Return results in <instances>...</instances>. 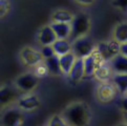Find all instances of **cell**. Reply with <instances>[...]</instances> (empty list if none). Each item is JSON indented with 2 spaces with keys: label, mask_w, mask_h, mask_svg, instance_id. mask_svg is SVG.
<instances>
[{
  "label": "cell",
  "mask_w": 127,
  "mask_h": 126,
  "mask_svg": "<svg viewBox=\"0 0 127 126\" xmlns=\"http://www.w3.org/2000/svg\"><path fill=\"white\" fill-rule=\"evenodd\" d=\"M76 4H78L79 6L82 7H88L95 4V1H76Z\"/></svg>",
  "instance_id": "obj_29"
},
{
  "label": "cell",
  "mask_w": 127,
  "mask_h": 126,
  "mask_svg": "<svg viewBox=\"0 0 127 126\" xmlns=\"http://www.w3.org/2000/svg\"><path fill=\"white\" fill-rule=\"evenodd\" d=\"M97 43L89 36L81 37L71 42V52L77 57V59H84L96 51Z\"/></svg>",
  "instance_id": "obj_5"
},
{
  "label": "cell",
  "mask_w": 127,
  "mask_h": 126,
  "mask_svg": "<svg viewBox=\"0 0 127 126\" xmlns=\"http://www.w3.org/2000/svg\"><path fill=\"white\" fill-rule=\"evenodd\" d=\"M61 116L69 126H88L92 120V109L86 102L74 101L62 109Z\"/></svg>",
  "instance_id": "obj_1"
},
{
  "label": "cell",
  "mask_w": 127,
  "mask_h": 126,
  "mask_svg": "<svg viewBox=\"0 0 127 126\" xmlns=\"http://www.w3.org/2000/svg\"><path fill=\"white\" fill-rule=\"evenodd\" d=\"M20 96L21 93L14 85L2 84L1 88H0V104H1V108L5 109L7 107L15 105Z\"/></svg>",
  "instance_id": "obj_10"
},
{
  "label": "cell",
  "mask_w": 127,
  "mask_h": 126,
  "mask_svg": "<svg viewBox=\"0 0 127 126\" xmlns=\"http://www.w3.org/2000/svg\"><path fill=\"white\" fill-rule=\"evenodd\" d=\"M120 55L124 56L127 58V42L121 44V49H120Z\"/></svg>",
  "instance_id": "obj_30"
},
{
  "label": "cell",
  "mask_w": 127,
  "mask_h": 126,
  "mask_svg": "<svg viewBox=\"0 0 127 126\" xmlns=\"http://www.w3.org/2000/svg\"><path fill=\"white\" fill-rule=\"evenodd\" d=\"M83 61H84V68H85V77H87V78L94 77L96 69L102 63H105L101 59V57H100L97 51H95L88 57L84 58Z\"/></svg>",
  "instance_id": "obj_12"
},
{
  "label": "cell",
  "mask_w": 127,
  "mask_h": 126,
  "mask_svg": "<svg viewBox=\"0 0 127 126\" xmlns=\"http://www.w3.org/2000/svg\"><path fill=\"white\" fill-rule=\"evenodd\" d=\"M111 82L116 85L119 93L125 96L127 93V74H113Z\"/></svg>",
  "instance_id": "obj_22"
},
{
  "label": "cell",
  "mask_w": 127,
  "mask_h": 126,
  "mask_svg": "<svg viewBox=\"0 0 127 126\" xmlns=\"http://www.w3.org/2000/svg\"><path fill=\"white\" fill-rule=\"evenodd\" d=\"M112 39L120 44L127 42V21H121L116 23L112 29Z\"/></svg>",
  "instance_id": "obj_16"
},
{
  "label": "cell",
  "mask_w": 127,
  "mask_h": 126,
  "mask_svg": "<svg viewBox=\"0 0 127 126\" xmlns=\"http://www.w3.org/2000/svg\"><path fill=\"white\" fill-rule=\"evenodd\" d=\"M40 82V79L36 76L33 71H25V73L19 75L14 81V86L21 93L32 94L35 93Z\"/></svg>",
  "instance_id": "obj_3"
},
{
  "label": "cell",
  "mask_w": 127,
  "mask_h": 126,
  "mask_svg": "<svg viewBox=\"0 0 127 126\" xmlns=\"http://www.w3.org/2000/svg\"><path fill=\"white\" fill-rule=\"evenodd\" d=\"M125 117H126V121H127V114H125Z\"/></svg>",
  "instance_id": "obj_32"
},
{
  "label": "cell",
  "mask_w": 127,
  "mask_h": 126,
  "mask_svg": "<svg viewBox=\"0 0 127 126\" xmlns=\"http://www.w3.org/2000/svg\"><path fill=\"white\" fill-rule=\"evenodd\" d=\"M53 48L55 51L56 56L62 57L71 53V42L69 40H57L53 44Z\"/></svg>",
  "instance_id": "obj_20"
},
{
  "label": "cell",
  "mask_w": 127,
  "mask_h": 126,
  "mask_svg": "<svg viewBox=\"0 0 127 126\" xmlns=\"http://www.w3.org/2000/svg\"><path fill=\"white\" fill-rule=\"evenodd\" d=\"M71 34L69 41L72 42L81 37L88 36L92 29V18L86 12H79L75 14L74 21L71 22Z\"/></svg>",
  "instance_id": "obj_2"
},
{
  "label": "cell",
  "mask_w": 127,
  "mask_h": 126,
  "mask_svg": "<svg viewBox=\"0 0 127 126\" xmlns=\"http://www.w3.org/2000/svg\"><path fill=\"white\" fill-rule=\"evenodd\" d=\"M40 52H41L42 56H43V58H44V60L49 59V58L56 56L55 51H54V48H53V45L41 46V48H40Z\"/></svg>",
  "instance_id": "obj_26"
},
{
  "label": "cell",
  "mask_w": 127,
  "mask_h": 126,
  "mask_svg": "<svg viewBox=\"0 0 127 126\" xmlns=\"http://www.w3.org/2000/svg\"><path fill=\"white\" fill-rule=\"evenodd\" d=\"M45 126H69L61 114H55L49 117Z\"/></svg>",
  "instance_id": "obj_23"
},
{
  "label": "cell",
  "mask_w": 127,
  "mask_h": 126,
  "mask_svg": "<svg viewBox=\"0 0 127 126\" xmlns=\"http://www.w3.org/2000/svg\"><path fill=\"white\" fill-rule=\"evenodd\" d=\"M94 77L96 78L100 83L111 82L113 77V71L109 63H102L95 71Z\"/></svg>",
  "instance_id": "obj_15"
},
{
  "label": "cell",
  "mask_w": 127,
  "mask_h": 126,
  "mask_svg": "<svg viewBox=\"0 0 127 126\" xmlns=\"http://www.w3.org/2000/svg\"><path fill=\"white\" fill-rule=\"evenodd\" d=\"M57 36L51 24L42 25L37 33V41L41 46L53 45L57 41Z\"/></svg>",
  "instance_id": "obj_11"
},
{
  "label": "cell",
  "mask_w": 127,
  "mask_h": 126,
  "mask_svg": "<svg viewBox=\"0 0 127 126\" xmlns=\"http://www.w3.org/2000/svg\"><path fill=\"white\" fill-rule=\"evenodd\" d=\"M19 59L22 62V64L35 68L40 63L44 62V58L42 56L40 49H37L34 46L26 45L23 46L19 51Z\"/></svg>",
  "instance_id": "obj_7"
},
{
  "label": "cell",
  "mask_w": 127,
  "mask_h": 126,
  "mask_svg": "<svg viewBox=\"0 0 127 126\" xmlns=\"http://www.w3.org/2000/svg\"><path fill=\"white\" fill-rule=\"evenodd\" d=\"M33 73L37 76V77L40 79V78H44V77H47L48 75H51L49 74V70L47 68V66L46 64H45V62H42V63H40L39 65H37L34 68V71Z\"/></svg>",
  "instance_id": "obj_24"
},
{
  "label": "cell",
  "mask_w": 127,
  "mask_h": 126,
  "mask_svg": "<svg viewBox=\"0 0 127 126\" xmlns=\"http://www.w3.org/2000/svg\"><path fill=\"white\" fill-rule=\"evenodd\" d=\"M12 10V4L7 0H1L0 1V16L1 18H5Z\"/></svg>",
  "instance_id": "obj_25"
},
{
  "label": "cell",
  "mask_w": 127,
  "mask_h": 126,
  "mask_svg": "<svg viewBox=\"0 0 127 126\" xmlns=\"http://www.w3.org/2000/svg\"><path fill=\"white\" fill-rule=\"evenodd\" d=\"M113 74H127V58L119 55L110 63Z\"/></svg>",
  "instance_id": "obj_19"
},
{
  "label": "cell",
  "mask_w": 127,
  "mask_h": 126,
  "mask_svg": "<svg viewBox=\"0 0 127 126\" xmlns=\"http://www.w3.org/2000/svg\"><path fill=\"white\" fill-rule=\"evenodd\" d=\"M111 5L118 10L127 12V0H116V1L111 2Z\"/></svg>",
  "instance_id": "obj_27"
},
{
  "label": "cell",
  "mask_w": 127,
  "mask_h": 126,
  "mask_svg": "<svg viewBox=\"0 0 127 126\" xmlns=\"http://www.w3.org/2000/svg\"><path fill=\"white\" fill-rule=\"evenodd\" d=\"M121 44L116 40L108 39L105 41H100L97 43L96 51L101 57V59L105 63H110L115 58L120 55Z\"/></svg>",
  "instance_id": "obj_4"
},
{
  "label": "cell",
  "mask_w": 127,
  "mask_h": 126,
  "mask_svg": "<svg viewBox=\"0 0 127 126\" xmlns=\"http://www.w3.org/2000/svg\"><path fill=\"white\" fill-rule=\"evenodd\" d=\"M118 94H119V91L112 82L100 83L96 88L97 100L103 104H108V103L113 102L117 99Z\"/></svg>",
  "instance_id": "obj_8"
},
{
  "label": "cell",
  "mask_w": 127,
  "mask_h": 126,
  "mask_svg": "<svg viewBox=\"0 0 127 126\" xmlns=\"http://www.w3.org/2000/svg\"><path fill=\"white\" fill-rule=\"evenodd\" d=\"M84 77H85L84 61H83V59H77L69 75L67 76V79H68L69 83L75 85V84H78Z\"/></svg>",
  "instance_id": "obj_14"
},
{
  "label": "cell",
  "mask_w": 127,
  "mask_h": 126,
  "mask_svg": "<svg viewBox=\"0 0 127 126\" xmlns=\"http://www.w3.org/2000/svg\"><path fill=\"white\" fill-rule=\"evenodd\" d=\"M125 96H127V93H126V94H125Z\"/></svg>",
  "instance_id": "obj_33"
},
{
  "label": "cell",
  "mask_w": 127,
  "mask_h": 126,
  "mask_svg": "<svg viewBox=\"0 0 127 126\" xmlns=\"http://www.w3.org/2000/svg\"><path fill=\"white\" fill-rule=\"evenodd\" d=\"M25 114L16 105L3 109L1 114V126H23Z\"/></svg>",
  "instance_id": "obj_6"
},
{
  "label": "cell",
  "mask_w": 127,
  "mask_h": 126,
  "mask_svg": "<svg viewBox=\"0 0 127 126\" xmlns=\"http://www.w3.org/2000/svg\"><path fill=\"white\" fill-rule=\"evenodd\" d=\"M45 64H46L47 68L49 70V74L53 76H56V77H59V76H62V69L60 66V60H59L58 56H54L49 59L44 60Z\"/></svg>",
  "instance_id": "obj_21"
},
{
  "label": "cell",
  "mask_w": 127,
  "mask_h": 126,
  "mask_svg": "<svg viewBox=\"0 0 127 126\" xmlns=\"http://www.w3.org/2000/svg\"><path fill=\"white\" fill-rule=\"evenodd\" d=\"M55 32L58 40H69L71 25L68 23H49Z\"/></svg>",
  "instance_id": "obj_17"
},
{
  "label": "cell",
  "mask_w": 127,
  "mask_h": 126,
  "mask_svg": "<svg viewBox=\"0 0 127 126\" xmlns=\"http://www.w3.org/2000/svg\"><path fill=\"white\" fill-rule=\"evenodd\" d=\"M115 126H127V121H125V122H121V123H118V124H116Z\"/></svg>",
  "instance_id": "obj_31"
},
{
  "label": "cell",
  "mask_w": 127,
  "mask_h": 126,
  "mask_svg": "<svg viewBox=\"0 0 127 126\" xmlns=\"http://www.w3.org/2000/svg\"><path fill=\"white\" fill-rule=\"evenodd\" d=\"M15 105L24 112H32L40 108V106H41V98L36 93L24 94L19 97Z\"/></svg>",
  "instance_id": "obj_9"
},
{
  "label": "cell",
  "mask_w": 127,
  "mask_h": 126,
  "mask_svg": "<svg viewBox=\"0 0 127 126\" xmlns=\"http://www.w3.org/2000/svg\"><path fill=\"white\" fill-rule=\"evenodd\" d=\"M59 60H60V66H61V69H62V73L64 76H68L71 68L74 67L76 60H77V57L74 55V53H69L67 55H64L62 57H59Z\"/></svg>",
  "instance_id": "obj_18"
},
{
  "label": "cell",
  "mask_w": 127,
  "mask_h": 126,
  "mask_svg": "<svg viewBox=\"0 0 127 126\" xmlns=\"http://www.w3.org/2000/svg\"><path fill=\"white\" fill-rule=\"evenodd\" d=\"M75 14L65 7L55 8L51 14V23H68L71 24L74 21Z\"/></svg>",
  "instance_id": "obj_13"
},
{
  "label": "cell",
  "mask_w": 127,
  "mask_h": 126,
  "mask_svg": "<svg viewBox=\"0 0 127 126\" xmlns=\"http://www.w3.org/2000/svg\"><path fill=\"white\" fill-rule=\"evenodd\" d=\"M120 107L125 114H127V96H124L120 100Z\"/></svg>",
  "instance_id": "obj_28"
}]
</instances>
